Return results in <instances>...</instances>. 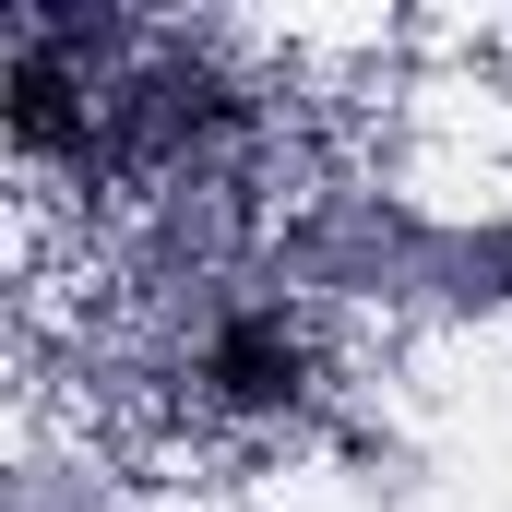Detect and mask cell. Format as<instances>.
<instances>
[{"mask_svg":"<svg viewBox=\"0 0 512 512\" xmlns=\"http://www.w3.org/2000/svg\"><path fill=\"white\" fill-rule=\"evenodd\" d=\"M298 334L286 322H262V310H239L227 334H215V358H203V382L227 393V405H298Z\"/></svg>","mask_w":512,"mask_h":512,"instance_id":"1","label":"cell"}]
</instances>
